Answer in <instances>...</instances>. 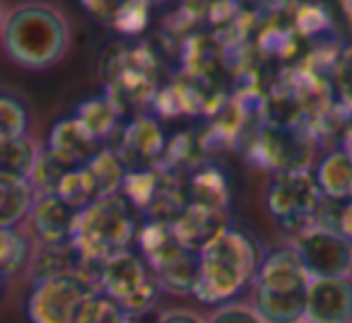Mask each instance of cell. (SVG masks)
I'll return each mask as SVG.
<instances>
[{
    "instance_id": "obj_1",
    "label": "cell",
    "mask_w": 352,
    "mask_h": 323,
    "mask_svg": "<svg viewBox=\"0 0 352 323\" xmlns=\"http://www.w3.org/2000/svg\"><path fill=\"white\" fill-rule=\"evenodd\" d=\"M263 263L261 244L241 227H225L198 254L193 297L203 304H225L254 282Z\"/></svg>"
},
{
    "instance_id": "obj_2",
    "label": "cell",
    "mask_w": 352,
    "mask_h": 323,
    "mask_svg": "<svg viewBox=\"0 0 352 323\" xmlns=\"http://www.w3.org/2000/svg\"><path fill=\"white\" fill-rule=\"evenodd\" d=\"M65 20L46 5H25L8 15L3 25V49L12 63L41 70L58 63L68 49Z\"/></svg>"
},
{
    "instance_id": "obj_3",
    "label": "cell",
    "mask_w": 352,
    "mask_h": 323,
    "mask_svg": "<svg viewBox=\"0 0 352 323\" xmlns=\"http://www.w3.org/2000/svg\"><path fill=\"white\" fill-rule=\"evenodd\" d=\"M309 285L311 280L292 246L273 251L263 258L254 280V311L263 323H302Z\"/></svg>"
},
{
    "instance_id": "obj_4",
    "label": "cell",
    "mask_w": 352,
    "mask_h": 323,
    "mask_svg": "<svg viewBox=\"0 0 352 323\" xmlns=\"http://www.w3.org/2000/svg\"><path fill=\"white\" fill-rule=\"evenodd\" d=\"M138 232V210L121 193H113L99 198L80 212L73 244L78 246L82 258L104 263L113 256L131 251Z\"/></svg>"
},
{
    "instance_id": "obj_5",
    "label": "cell",
    "mask_w": 352,
    "mask_h": 323,
    "mask_svg": "<svg viewBox=\"0 0 352 323\" xmlns=\"http://www.w3.org/2000/svg\"><path fill=\"white\" fill-rule=\"evenodd\" d=\"M97 289L123 309L128 321L150 311L162 292L147 260L133 251L104 260L99 268Z\"/></svg>"
},
{
    "instance_id": "obj_6",
    "label": "cell",
    "mask_w": 352,
    "mask_h": 323,
    "mask_svg": "<svg viewBox=\"0 0 352 323\" xmlns=\"http://www.w3.org/2000/svg\"><path fill=\"white\" fill-rule=\"evenodd\" d=\"M94 292H99L97 285L82 273L34 282L27 302V316L32 323H78L85 302Z\"/></svg>"
},
{
    "instance_id": "obj_7",
    "label": "cell",
    "mask_w": 352,
    "mask_h": 323,
    "mask_svg": "<svg viewBox=\"0 0 352 323\" xmlns=\"http://www.w3.org/2000/svg\"><path fill=\"white\" fill-rule=\"evenodd\" d=\"M321 201L323 196L309 169L275 174L268 186V198H265L270 215L283 227H294L299 232L314 225Z\"/></svg>"
},
{
    "instance_id": "obj_8",
    "label": "cell",
    "mask_w": 352,
    "mask_h": 323,
    "mask_svg": "<svg viewBox=\"0 0 352 323\" xmlns=\"http://www.w3.org/2000/svg\"><path fill=\"white\" fill-rule=\"evenodd\" d=\"M292 249L309 280H342L352 270V244L336 232L307 227L297 234Z\"/></svg>"
},
{
    "instance_id": "obj_9",
    "label": "cell",
    "mask_w": 352,
    "mask_h": 323,
    "mask_svg": "<svg viewBox=\"0 0 352 323\" xmlns=\"http://www.w3.org/2000/svg\"><path fill=\"white\" fill-rule=\"evenodd\" d=\"M256 155L275 174L304 172V169H309V162L314 157V137L311 133L297 126L268 123L258 133Z\"/></svg>"
},
{
    "instance_id": "obj_10",
    "label": "cell",
    "mask_w": 352,
    "mask_h": 323,
    "mask_svg": "<svg viewBox=\"0 0 352 323\" xmlns=\"http://www.w3.org/2000/svg\"><path fill=\"white\" fill-rule=\"evenodd\" d=\"M102 152V142L82 126L75 116H65L60 121L54 123L49 133V147L46 155L63 167L65 172L70 169L85 167L92 157H97Z\"/></svg>"
},
{
    "instance_id": "obj_11",
    "label": "cell",
    "mask_w": 352,
    "mask_h": 323,
    "mask_svg": "<svg viewBox=\"0 0 352 323\" xmlns=\"http://www.w3.org/2000/svg\"><path fill=\"white\" fill-rule=\"evenodd\" d=\"M309 323H352V282L342 280H311L307 292Z\"/></svg>"
},
{
    "instance_id": "obj_12",
    "label": "cell",
    "mask_w": 352,
    "mask_h": 323,
    "mask_svg": "<svg viewBox=\"0 0 352 323\" xmlns=\"http://www.w3.org/2000/svg\"><path fill=\"white\" fill-rule=\"evenodd\" d=\"M30 220L41 244H63L73 241L80 210L63 203L56 193H36Z\"/></svg>"
},
{
    "instance_id": "obj_13",
    "label": "cell",
    "mask_w": 352,
    "mask_h": 323,
    "mask_svg": "<svg viewBox=\"0 0 352 323\" xmlns=\"http://www.w3.org/2000/svg\"><path fill=\"white\" fill-rule=\"evenodd\" d=\"M169 225H171L174 239L179 241L184 249L193 251V254H201V251L225 230L227 222H225V217H222V212L186 203L182 210L171 217Z\"/></svg>"
},
{
    "instance_id": "obj_14",
    "label": "cell",
    "mask_w": 352,
    "mask_h": 323,
    "mask_svg": "<svg viewBox=\"0 0 352 323\" xmlns=\"http://www.w3.org/2000/svg\"><path fill=\"white\" fill-rule=\"evenodd\" d=\"M164 145L166 137L160 123L155 118L142 116L123 131L121 150H116V155L121 157L126 167L128 164H147V162L157 159L164 152Z\"/></svg>"
},
{
    "instance_id": "obj_15",
    "label": "cell",
    "mask_w": 352,
    "mask_h": 323,
    "mask_svg": "<svg viewBox=\"0 0 352 323\" xmlns=\"http://www.w3.org/2000/svg\"><path fill=\"white\" fill-rule=\"evenodd\" d=\"M82 265V254L73 241H63V244H41L39 249L32 254L30 260V275L34 282H44L51 278H60V275L80 273Z\"/></svg>"
},
{
    "instance_id": "obj_16",
    "label": "cell",
    "mask_w": 352,
    "mask_h": 323,
    "mask_svg": "<svg viewBox=\"0 0 352 323\" xmlns=\"http://www.w3.org/2000/svg\"><path fill=\"white\" fill-rule=\"evenodd\" d=\"M318 191L326 201H350L352 198V157L342 150L328 152L314 172Z\"/></svg>"
},
{
    "instance_id": "obj_17",
    "label": "cell",
    "mask_w": 352,
    "mask_h": 323,
    "mask_svg": "<svg viewBox=\"0 0 352 323\" xmlns=\"http://www.w3.org/2000/svg\"><path fill=\"white\" fill-rule=\"evenodd\" d=\"M186 196H188L186 203L225 212L227 203H230V186H227V179L220 169L206 167V169H198V172L188 179Z\"/></svg>"
},
{
    "instance_id": "obj_18",
    "label": "cell",
    "mask_w": 352,
    "mask_h": 323,
    "mask_svg": "<svg viewBox=\"0 0 352 323\" xmlns=\"http://www.w3.org/2000/svg\"><path fill=\"white\" fill-rule=\"evenodd\" d=\"M3 179V203H0V227H17L25 217H30L36 201V191L30 181L12 177Z\"/></svg>"
},
{
    "instance_id": "obj_19",
    "label": "cell",
    "mask_w": 352,
    "mask_h": 323,
    "mask_svg": "<svg viewBox=\"0 0 352 323\" xmlns=\"http://www.w3.org/2000/svg\"><path fill=\"white\" fill-rule=\"evenodd\" d=\"M75 118L97 137L99 142L113 133L121 118V109H118L116 99L111 97H92L85 99L78 109H75Z\"/></svg>"
},
{
    "instance_id": "obj_20",
    "label": "cell",
    "mask_w": 352,
    "mask_h": 323,
    "mask_svg": "<svg viewBox=\"0 0 352 323\" xmlns=\"http://www.w3.org/2000/svg\"><path fill=\"white\" fill-rule=\"evenodd\" d=\"M32 260V246L17 227H0V275L12 278Z\"/></svg>"
},
{
    "instance_id": "obj_21",
    "label": "cell",
    "mask_w": 352,
    "mask_h": 323,
    "mask_svg": "<svg viewBox=\"0 0 352 323\" xmlns=\"http://www.w3.org/2000/svg\"><path fill=\"white\" fill-rule=\"evenodd\" d=\"M39 159V150L30 137H22L0 150V177H12V179H25L30 181L32 172Z\"/></svg>"
},
{
    "instance_id": "obj_22",
    "label": "cell",
    "mask_w": 352,
    "mask_h": 323,
    "mask_svg": "<svg viewBox=\"0 0 352 323\" xmlns=\"http://www.w3.org/2000/svg\"><path fill=\"white\" fill-rule=\"evenodd\" d=\"M30 133V111L15 97L0 94V150Z\"/></svg>"
},
{
    "instance_id": "obj_23",
    "label": "cell",
    "mask_w": 352,
    "mask_h": 323,
    "mask_svg": "<svg viewBox=\"0 0 352 323\" xmlns=\"http://www.w3.org/2000/svg\"><path fill=\"white\" fill-rule=\"evenodd\" d=\"M311 227L336 232L352 244V198L350 201H326L323 198Z\"/></svg>"
},
{
    "instance_id": "obj_24",
    "label": "cell",
    "mask_w": 352,
    "mask_h": 323,
    "mask_svg": "<svg viewBox=\"0 0 352 323\" xmlns=\"http://www.w3.org/2000/svg\"><path fill=\"white\" fill-rule=\"evenodd\" d=\"M78 323H128L123 309L111 297L102 292H94L85 302L82 311L78 316Z\"/></svg>"
},
{
    "instance_id": "obj_25",
    "label": "cell",
    "mask_w": 352,
    "mask_h": 323,
    "mask_svg": "<svg viewBox=\"0 0 352 323\" xmlns=\"http://www.w3.org/2000/svg\"><path fill=\"white\" fill-rule=\"evenodd\" d=\"M147 10H150L147 3H118L111 27L121 32V34H138L147 25V17H150Z\"/></svg>"
},
{
    "instance_id": "obj_26",
    "label": "cell",
    "mask_w": 352,
    "mask_h": 323,
    "mask_svg": "<svg viewBox=\"0 0 352 323\" xmlns=\"http://www.w3.org/2000/svg\"><path fill=\"white\" fill-rule=\"evenodd\" d=\"M336 89L340 94L342 107L352 111V46L340 56L336 65Z\"/></svg>"
},
{
    "instance_id": "obj_27",
    "label": "cell",
    "mask_w": 352,
    "mask_h": 323,
    "mask_svg": "<svg viewBox=\"0 0 352 323\" xmlns=\"http://www.w3.org/2000/svg\"><path fill=\"white\" fill-rule=\"evenodd\" d=\"M208 323H263L261 316L249 307H225Z\"/></svg>"
},
{
    "instance_id": "obj_28",
    "label": "cell",
    "mask_w": 352,
    "mask_h": 323,
    "mask_svg": "<svg viewBox=\"0 0 352 323\" xmlns=\"http://www.w3.org/2000/svg\"><path fill=\"white\" fill-rule=\"evenodd\" d=\"M157 323H206V321L191 311H166L162 313Z\"/></svg>"
},
{
    "instance_id": "obj_29",
    "label": "cell",
    "mask_w": 352,
    "mask_h": 323,
    "mask_svg": "<svg viewBox=\"0 0 352 323\" xmlns=\"http://www.w3.org/2000/svg\"><path fill=\"white\" fill-rule=\"evenodd\" d=\"M342 152H347L352 157V123L347 126L345 135H342Z\"/></svg>"
},
{
    "instance_id": "obj_30",
    "label": "cell",
    "mask_w": 352,
    "mask_h": 323,
    "mask_svg": "<svg viewBox=\"0 0 352 323\" xmlns=\"http://www.w3.org/2000/svg\"><path fill=\"white\" fill-rule=\"evenodd\" d=\"M340 10L345 12V20H347V25H350V30H352V3H342Z\"/></svg>"
},
{
    "instance_id": "obj_31",
    "label": "cell",
    "mask_w": 352,
    "mask_h": 323,
    "mask_svg": "<svg viewBox=\"0 0 352 323\" xmlns=\"http://www.w3.org/2000/svg\"><path fill=\"white\" fill-rule=\"evenodd\" d=\"M3 294H6V278L0 275V299H3Z\"/></svg>"
},
{
    "instance_id": "obj_32",
    "label": "cell",
    "mask_w": 352,
    "mask_h": 323,
    "mask_svg": "<svg viewBox=\"0 0 352 323\" xmlns=\"http://www.w3.org/2000/svg\"><path fill=\"white\" fill-rule=\"evenodd\" d=\"M0 203H3V179H0Z\"/></svg>"
},
{
    "instance_id": "obj_33",
    "label": "cell",
    "mask_w": 352,
    "mask_h": 323,
    "mask_svg": "<svg viewBox=\"0 0 352 323\" xmlns=\"http://www.w3.org/2000/svg\"><path fill=\"white\" fill-rule=\"evenodd\" d=\"M0 12H3V5H0Z\"/></svg>"
},
{
    "instance_id": "obj_34",
    "label": "cell",
    "mask_w": 352,
    "mask_h": 323,
    "mask_svg": "<svg viewBox=\"0 0 352 323\" xmlns=\"http://www.w3.org/2000/svg\"><path fill=\"white\" fill-rule=\"evenodd\" d=\"M304 323H309V321H304Z\"/></svg>"
},
{
    "instance_id": "obj_35",
    "label": "cell",
    "mask_w": 352,
    "mask_h": 323,
    "mask_svg": "<svg viewBox=\"0 0 352 323\" xmlns=\"http://www.w3.org/2000/svg\"><path fill=\"white\" fill-rule=\"evenodd\" d=\"M128 323H131V321H128Z\"/></svg>"
}]
</instances>
